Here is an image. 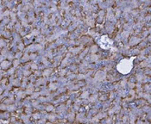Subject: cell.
<instances>
[{"label": "cell", "mask_w": 151, "mask_h": 124, "mask_svg": "<svg viewBox=\"0 0 151 124\" xmlns=\"http://www.w3.org/2000/svg\"><path fill=\"white\" fill-rule=\"evenodd\" d=\"M136 59V57L133 56L129 59H123L119 61V63L116 65V70L121 74H128L131 72L133 68V60Z\"/></svg>", "instance_id": "6da1fadb"}, {"label": "cell", "mask_w": 151, "mask_h": 124, "mask_svg": "<svg viewBox=\"0 0 151 124\" xmlns=\"http://www.w3.org/2000/svg\"><path fill=\"white\" fill-rule=\"evenodd\" d=\"M99 45L104 49H110L113 46V42L107 35H103L99 40Z\"/></svg>", "instance_id": "7a4b0ae2"}]
</instances>
